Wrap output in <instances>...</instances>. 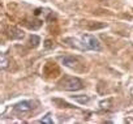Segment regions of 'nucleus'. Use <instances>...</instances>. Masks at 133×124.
<instances>
[{"instance_id":"nucleus-2","label":"nucleus","mask_w":133,"mask_h":124,"mask_svg":"<svg viewBox=\"0 0 133 124\" xmlns=\"http://www.w3.org/2000/svg\"><path fill=\"white\" fill-rule=\"evenodd\" d=\"M81 43H82V50H94V51H101V43L99 41L90 34H82L81 35Z\"/></svg>"},{"instance_id":"nucleus-4","label":"nucleus","mask_w":133,"mask_h":124,"mask_svg":"<svg viewBox=\"0 0 133 124\" xmlns=\"http://www.w3.org/2000/svg\"><path fill=\"white\" fill-rule=\"evenodd\" d=\"M60 61L68 68H72V69H77V66H78V59L75 57V56H61L60 57Z\"/></svg>"},{"instance_id":"nucleus-8","label":"nucleus","mask_w":133,"mask_h":124,"mask_svg":"<svg viewBox=\"0 0 133 124\" xmlns=\"http://www.w3.org/2000/svg\"><path fill=\"white\" fill-rule=\"evenodd\" d=\"M39 123H47V124H52L54 121H52V119H51V114H47L44 118H42V119L39 120Z\"/></svg>"},{"instance_id":"nucleus-3","label":"nucleus","mask_w":133,"mask_h":124,"mask_svg":"<svg viewBox=\"0 0 133 124\" xmlns=\"http://www.w3.org/2000/svg\"><path fill=\"white\" fill-rule=\"evenodd\" d=\"M33 107H34V103H33L31 101H22V102H18V103L15 105L13 111H15L17 115L24 116V115L30 114L31 110H33Z\"/></svg>"},{"instance_id":"nucleus-5","label":"nucleus","mask_w":133,"mask_h":124,"mask_svg":"<svg viewBox=\"0 0 133 124\" xmlns=\"http://www.w3.org/2000/svg\"><path fill=\"white\" fill-rule=\"evenodd\" d=\"M9 37L12 39H21L24 37V33L20 29H17V28H11L9 29Z\"/></svg>"},{"instance_id":"nucleus-1","label":"nucleus","mask_w":133,"mask_h":124,"mask_svg":"<svg viewBox=\"0 0 133 124\" xmlns=\"http://www.w3.org/2000/svg\"><path fill=\"white\" fill-rule=\"evenodd\" d=\"M59 85L61 89H64L66 92H77V90H81L84 88L82 81L78 77H72V76H64L60 80Z\"/></svg>"},{"instance_id":"nucleus-6","label":"nucleus","mask_w":133,"mask_h":124,"mask_svg":"<svg viewBox=\"0 0 133 124\" xmlns=\"http://www.w3.org/2000/svg\"><path fill=\"white\" fill-rule=\"evenodd\" d=\"M8 66H9L8 57H7L3 52H0V69H7Z\"/></svg>"},{"instance_id":"nucleus-7","label":"nucleus","mask_w":133,"mask_h":124,"mask_svg":"<svg viewBox=\"0 0 133 124\" xmlns=\"http://www.w3.org/2000/svg\"><path fill=\"white\" fill-rule=\"evenodd\" d=\"M30 42H31V46H33V47H37V46H38V43L41 42V39H39V37H38V35H31Z\"/></svg>"},{"instance_id":"nucleus-9","label":"nucleus","mask_w":133,"mask_h":124,"mask_svg":"<svg viewBox=\"0 0 133 124\" xmlns=\"http://www.w3.org/2000/svg\"><path fill=\"white\" fill-rule=\"evenodd\" d=\"M73 99H75V101H78L80 103H88L90 98H89V97H85V95H84V97H73Z\"/></svg>"}]
</instances>
